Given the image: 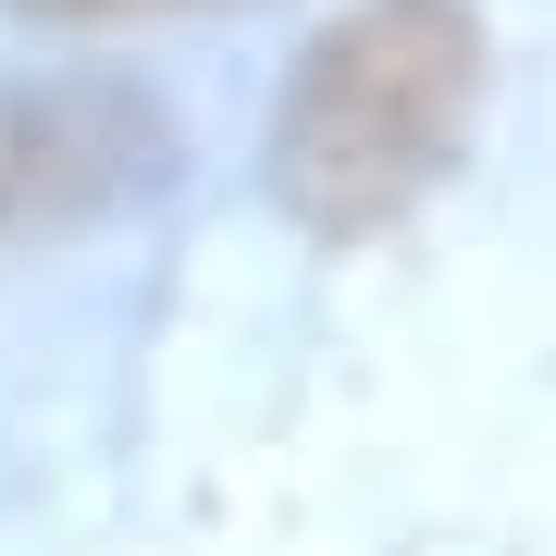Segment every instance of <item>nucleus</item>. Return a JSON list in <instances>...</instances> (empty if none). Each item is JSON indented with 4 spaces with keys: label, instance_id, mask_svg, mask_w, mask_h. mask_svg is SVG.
I'll use <instances>...</instances> for the list:
<instances>
[{
    "label": "nucleus",
    "instance_id": "2",
    "mask_svg": "<svg viewBox=\"0 0 556 556\" xmlns=\"http://www.w3.org/2000/svg\"><path fill=\"white\" fill-rule=\"evenodd\" d=\"M100 124L112 112H87V100H25V112H0V223H62L75 199H100Z\"/></svg>",
    "mask_w": 556,
    "mask_h": 556
},
{
    "label": "nucleus",
    "instance_id": "1",
    "mask_svg": "<svg viewBox=\"0 0 556 556\" xmlns=\"http://www.w3.org/2000/svg\"><path fill=\"white\" fill-rule=\"evenodd\" d=\"M470 100H482L470 0H358V13H334L309 38L298 87H285V137H273L298 223H321V236L396 223L445 174Z\"/></svg>",
    "mask_w": 556,
    "mask_h": 556
},
{
    "label": "nucleus",
    "instance_id": "3",
    "mask_svg": "<svg viewBox=\"0 0 556 556\" xmlns=\"http://www.w3.org/2000/svg\"><path fill=\"white\" fill-rule=\"evenodd\" d=\"M38 13H124V0H38Z\"/></svg>",
    "mask_w": 556,
    "mask_h": 556
}]
</instances>
